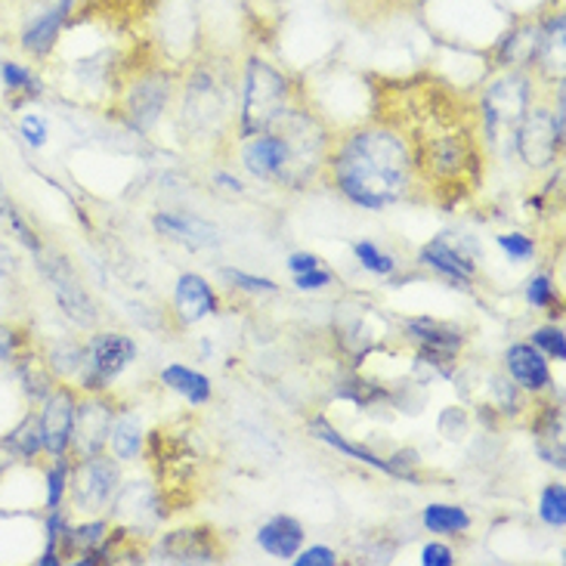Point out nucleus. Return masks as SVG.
<instances>
[{"instance_id": "1", "label": "nucleus", "mask_w": 566, "mask_h": 566, "mask_svg": "<svg viewBox=\"0 0 566 566\" xmlns=\"http://www.w3.org/2000/svg\"><path fill=\"white\" fill-rule=\"evenodd\" d=\"M337 189L366 211L397 205L412 186V153L387 127H366L347 137L332 155Z\"/></svg>"}, {"instance_id": "2", "label": "nucleus", "mask_w": 566, "mask_h": 566, "mask_svg": "<svg viewBox=\"0 0 566 566\" xmlns=\"http://www.w3.org/2000/svg\"><path fill=\"white\" fill-rule=\"evenodd\" d=\"M291 84L289 77L270 62L251 60L245 72V103H242V137H254L270 130L285 118Z\"/></svg>"}, {"instance_id": "3", "label": "nucleus", "mask_w": 566, "mask_h": 566, "mask_svg": "<svg viewBox=\"0 0 566 566\" xmlns=\"http://www.w3.org/2000/svg\"><path fill=\"white\" fill-rule=\"evenodd\" d=\"M134 359H137V340L134 337L118 335V332L93 335L84 347L81 387L87 394H103Z\"/></svg>"}, {"instance_id": "4", "label": "nucleus", "mask_w": 566, "mask_h": 566, "mask_svg": "<svg viewBox=\"0 0 566 566\" xmlns=\"http://www.w3.org/2000/svg\"><path fill=\"white\" fill-rule=\"evenodd\" d=\"M118 486H122V471L103 452L81 459L69 474V499H72L75 511H87V514L112 505L118 495Z\"/></svg>"}, {"instance_id": "5", "label": "nucleus", "mask_w": 566, "mask_h": 566, "mask_svg": "<svg viewBox=\"0 0 566 566\" xmlns=\"http://www.w3.org/2000/svg\"><path fill=\"white\" fill-rule=\"evenodd\" d=\"M517 149L530 168L552 165L560 146H564V91L557 99V112L548 108H526L521 127H517Z\"/></svg>"}, {"instance_id": "6", "label": "nucleus", "mask_w": 566, "mask_h": 566, "mask_svg": "<svg viewBox=\"0 0 566 566\" xmlns=\"http://www.w3.org/2000/svg\"><path fill=\"white\" fill-rule=\"evenodd\" d=\"M38 261H41V273H44L46 285L53 291L62 313L75 322L77 328H93L96 319H99V313H96V304H93L87 289L81 285V276L75 273V266L65 258H60V254H46V251L38 254Z\"/></svg>"}, {"instance_id": "7", "label": "nucleus", "mask_w": 566, "mask_h": 566, "mask_svg": "<svg viewBox=\"0 0 566 566\" xmlns=\"http://www.w3.org/2000/svg\"><path fill=\"white\" fill-rule=\"evenodd\" d=\"M530 108V84L521 75H507L505 81L492 84L486 96H483V122H486V134L490 139L499 137V130H511L517 134L523 115Z\"/></svg>"}, {"instance_id": "8", "label": "nucleus", "mask_w": 566, "mask_h": 566, "mask_svg": "<svg viewBox=\"0 0 566 566\" xmlns=\"http://www.w3.org/2000/svg\"><path fill=\"white\" fill-rule=\"evenodd\" d=\"M75 406L77 399L72 387H53L44 399H41V433H44V455L50 459H62L72 452V424H75Z\"/></svg>"}, {"instance_id": "9", "label": "nucleus", "mask_w": 566, "mask_h": 566, "mask_svg": "<svg viewBox=\"0 0 566 566\" xmlns=\"http://www.w3.org/2000/svg\"><path fill=\"white\" fill-rule=\"evenodd\" d=\"M112 421H115V409L106 399H87L75 406V424H72V449L77 459L87 455H99L108 446V433H112Z\"/></svg>"}, {"instance_id": "10", "label": "nucleus", "mask_w": 566, "mask_h": 566, "mask_svg": "<svg viewBox=\"0 0 566 566\" xmlns=\"http://www.w3.org/2000/svg\"><path fill=\"white\" fill-rule=\"evenodd\" d=\"M72 10H75V0H53L44 13H38L29 25H25L22 38H19L22 50H25L29 56H34V60H46V56L56 50V44H60L62 29L69 25Z\"/></svg>"}, {"instance_id": "11", "label": "nucleus", "mask_w": 566, "mask_h": 566, "mask_svg": "<svg viewBox=\"0 0 566 566\" xmlns=\"http://www.w3.org/2000/svg\"><path fill=\"white\" fill-rule=\"evenodd\" d=\"M158 560L161 564H217L214 530H177L158 542Z\"/></svg>"}, {"instance_id": "12", "label": "nucleus", "mask_w": 566, "mask_h": 566, "mask_svg": "<svg viewBox=\"0 0 566 566\" xmlns=\"http://www.w3.org/2000/svg\"><path fill=\"white\" fill-rule=\"evenodd\" d=\"M242 161L258 180H279L291 168V139L270 130L254 134L242 149Z\"/></svg>"}, {"instance_id": "13", "label": "nucleus", "mask_w": 566, "mask_h": 566, "mask_svg": "<svg viewBox=\"0 0 566 566\" xmlns=\"http://www.w3.org/2000/svg\"><path fill=\"white\" fill-rule=\"evenodd\" d=\"M418 261L430 266L433 273H440L449 282H459V285H468L471 279L476 276V263L459 251V248L452 245L446 235H437V239H430L428 245L421 248V254H418Z\"/></svg>"}, {"instance_id": "14", "label": "nucleus", "mask_w": 566, "mask_h": 566, "mask_svg": "<svg viewBox=\"0 0 566 566\" xmlns=\"http://www.w3.org/2000/svg\"><path fill=\"white\" fill-rule=\"evenodd\" d=\"M174 313L184 325H196L205 316H211V313H217L214 289L196 273H184L177 279V289H174Z\"/></svg>"}, {"instance_id": "15", "label": "nucleus", "mask_w": 566, "mask_h": 566, "mask_svg": "<svg viewBox=\"0 0 566 566\" xmlns=\"http://www.w3.org/2000/svg\"><path fill=\"white\" fill-rule=\"evenodd\" d=\"M153 227L158 235H165L170 242H180V245L192 248V251L220 245L217 227H211V223H205V220L192 214H155Z\"/></svg>"}, {"instance_id": "16", "label": "nucleus", "mask_w": 566, "mask_h": 566, "mask_svg": "<svg viewBox=\"0 0 566 566\" xmlns=\"http://www.w3.org/2000/svg\"><path fill=\"white\" fill-rule=\"evenodd\" d=\"M507 371H511V378L517 387L523 390H545L548 384H552V368H548V359H545V353L533 347V344H514V347H507Z\"/></svg>"}, {"instance_id": "17", "label": "nucleus", "mask_w": 566, "mask_h": 566, "mask_svg": "<svg viewBox=\"0 0 566 566\" xmlns=\"http://www.w3.org/2000/svg\"><path fill=\"white\" fill-rule=\"evenodd\" d=\"M258 545L270 557H279V560H289L294 554L304 548V526L289 517V514H279L273 521H266L258 530Z\"/></svg>"}, {"instance_id": "18", "label": "nucleus", "mask_w": 566, "mask_h": 566, "mask_svg": "<svg viewBox=\"0 0 566 566\" xmlns=\"http://www.w3.org/2000/svg\"><path fill=\"white\" fill-rule=\"evenodd\" d=\"M406 335H412L421 347H430V350L459 353L464 347V335H461L459 328H452L446 322L428 319V316L406 322Z\"/></svg>"}, {"instance_id": "19", "label": "nucleus", "mask_w": 566, "mask_h": 566, "mask_svg": "<svg viewBox=\"0 0 566 566\" xmlns=\"http://www.w3.org/2000/svg\"><path fill=\"white\" fill-rule=\"evenodd\" d=\"M161 384L174 390V394H180L186 402H192V406H205L208 399H211V381L196 371V368L180 366V363H174L161 371Z\"/></svg>"}, {"instance_id": "20", "label": "nucleus", "mask_w": 566, "mask_h": 566, "mask_svg": "<svg viewBox=\"0 0 566 566\" xmlns=\"http://www.w3.org/2000/svg\"><path fill=\"white\" fill-rule=\"evenodd\" d=\"M306 430L316 437V440H322V443H328L332 449H337V452H344V455H350V459L363 461V464H368V468H375V471H384V474H394L390 471V459H378L375 452H368V449H363V446L350 443V440H344L340 433H337L325 418H313L310 424H306Z\"/></svg>"}, {"instance_id": "21", "label": "nucleus", "mask_w": 566, "mask_h": 566, "mask_svg": "<svg viewBox=\"0 0 566 566\" xmlns=\"http://www.w3.org/2000/svg\"><path fill=\"white\" fill-rule=\"evenodd\" d=\"M3 443L13 449L15 459H22V461L38 459V455L44 452V433H41V418H38V409L25 412V418H22V421H19L7 437H3Z\"/></svg>"}, {"instance_id": "22", "label": "nucleus", "mask_w": 566, "mask_h": 566, "mask_svg": "<svg viewBox=\"0 0 566 566\" xmlns=\"http://www.w3.org/2000/svg\"><path fill=\"white\" fill-rule=\"evenodd\" d=\"M108 446L118 461H137L143 452V424L137 415H122L112 421V433H108Z\"/></svg>"}, {"instance_id": "23", "label": "nucleus", "mask_w": 566, "mask_h": 566, "mask_svg": "<svg viewBox=\"0 0 566 566\" xmlns=\"http://www.w3.org/2000/svg\"><path fill=\"white\" fill-rule=\"evenodd\" d=\"M421 523L428 533H437V536H459L471 530V514L459 505H428L421 514Z\"/></svg>"}, {"instance_id": "24", "label": "nucleus", "mask_w": 566, "mask_h": 566, "mask_svg": "<svg viewBox=\"0 0 566 566\" xmlns=\"http://www.w3.org/2000/svg\"><path fill=\"white\" fill-rule=\"evenodd\" d=\"M69 474H72V459L62 455V459L50 461V468L44 471V505L46 511H56L69 495Z\"/></svg>"}, {"instance_id": "25", "label": "nucleus", "mask_w": 566, "mask_h": 566, "mask_svg": "<svg viewBox=\"0 0 566 566\" xmlns=\"http://www.w3.org/2000/svg\"><path fill=\"white\" fill-rule=\"evenodd\" d=\"M0 81H3V87H7V93H25L29 99H34V96H41V77L31 72L29 65H22V62H3L0 65Z\"/></svg>"}, {"instance_id": "26", "label": "nucleus", "mask_w": 566, "mask_h": 566, "mask_svg": "<svg viewBox=\"0 0 566 566\" xmlns=\"http://www.w3.org/2000/svg\"><path fill=\"white\" fill-rule=\"evenodd\" d=\"M538 517L548 523L552 530L566 526V490L564 483H548L538 499Z\"/></svg>"}, {"instance_id": "27", "label": "nucleus", "mask_w": 566, "mask_h": 566, "mask_svg": "<svg viewBox=\"0 0 566 566\" xmlns=\"http://www.w3.org/2000/svg\"><path fill=\"white\" fill-rule=\"evenodd\" d=\"M353 254H356L359 266L368 270V273H375V276H394V273H397V261H394L387 251H381V248L375 245V242H368V239L356 242V245H353Z\"/></svg>"}, {"instance_id": "28", "label": "nucleus", "mask_w": 566, "mask_h": 566, "mask_svg": "<svg viewBox=\"0 0 566 566\" xmlns=\"http://www.w3.org/2000/svg\"><path fill=\"white\" fill-rule=\"evenodd\" d=\"M533 347L545 353L548 359H557L564 363L566 359V335L560 325H545V328H536L533 332Z\"/></svg>"}, {"instance_id": "29", "label": "nucleus", "mask_w": 566, "mask_h": 566, "mask_svg": "<svg viewBox=\"0 0 566 566\" xmlns=\"http://www.w3.org/2000/svg\"><path fill=\"white\" fill-rule=\"evenodd\" d=\"M46 366L53 375H62V378H69V375H75L84 366V347H72V344H62L56 350L50 353V359H46Z\"/></svg>"}, {"instance_id": "30", "label": "nucleus", "mask_w": 566, "mask_h": 566, "mask_svg": "<svg viewBox=\"0 0 566 566\" xmlns=\"http://www.w3.org/2000/svg\"><path fill=\"white\" fill-rule=\"evenodd\" d=\"M499 248L507 254V261L523 263L530 261L533 254H536V242L530 239V235H523V232H502L499 235Z\"/></svg>"}, {"instance_id": "31", "label": "nucleus", "mask_w": 566, "mask_h": 566, "mask_svg": "<svg viewBox=\"0 0 566 566\" xmlns=\"http://www.w3.org/2000/svg\"><path fill=\"white\" fill-rule=\"evenodd\" d=\"M526 301L530 306H536V310H552L557 304V289H554L552 276H533L526 282Z\"/></svg>"}, {"instance_id": "32", "label": "nucleus", "mask_w": 566, "mask_h": 566, "mask_svg": "<svg viewBox=\"0 0 566 566\" xmlns=\"http://www.w3.org/2000/svg\"><path fill=\"white\" fill-rule=\"evenodd\" d=\"M223 279L230 282L232 289H242L248 294H276L279 285L273 279H263V276H248L242 270H223Z\"/></svg>"}, {"instance_id": "33", "label": "nucleus", "mask_w": 566, "mask_h": 566, "mask_svg": "<svg viewBox=\"0 0 566 566\" xmlns=\"http://www.w3.org/2000/svg\"><path fill=\"white\" fill-rule=\"evenodd\" d=\"M7 223H10V230H13L15 239H19L22 245L29 248V251H31V254H34V258H38V254L44 251V245H41V239H38V232L31 230L29 220L22 217V211H19V208H13V211L7 214Z\"/></svg>"}, {"instance_id": "34", "label": "nucleus", "mask_w": 566, "mask_h": 566, "mask_svg": "<svg viewBox=\"0 0 566 566\" xmlns=\"http://www.w3.org/2000/svg\"><path fill=\"white\" fill-rule=\"evenodd\" d=\"M19 134L31 149H44L50 143V127H46V118H41V115H25L22 124H19Z\"/></svg>"}, {"instance_id": "35", "label": "nucleus", "mask_w": 566, "mask_h": 566, "mask_svg": "<svg viewBox=\"0 0 566 566\" xmlns=\"http://www.w3.org/2000/svg\"><path fill=\"white\" fill-rule=\"evenodd\" d=\"M291 560H294V566H335L337 554L332 548H325V545H313V548L294 554Z\"/></svg>"}, {"instance_id": "36", "label": "nucleus", "mask_w": 566, "mask_h": 566, "mask_svg": "<svg viewBox=\"0 0 566 566\" xmlns=\"http://www.w3.org/2000/svg\"><path fill=\"white\" fill-rule=\"evenodd\" d=\"M19 344H22V335L15 332L13 325H0V366L15 363V356H19Z\"/></svg>"}, {"instance_id": "37", "label": "nucleus", "mask_w": 566, "mask_h": 566, "mask_svg": "<svg viewBox=\"0 0 566 566\" xmlns=\"http://www.w3.org/2000/svg\"><path fill=\"white\" fill-rule=\"evenodd\" d=\"M421 564L424 566H455V552L449 545H440V542H430L421 552Z\"/></svg>"}, {"instance_id": "38", "label": "nucleus", "mask_w": 566, "mask_h": 566, "mask_svg": "<svg viewBox=\"0 0 566 566\" xmlns=\"http://www.w3.org/2000/svg\"><path fill=\"white\" fill-rule=\"evenodd\" d=\"M294 285L301 291H322L325 285H332V273L328 270H322V266H316V270H306V273H301V276H294Z\"/></svg>"}, {"instance_id": "39", "label": "nucleus", "mask_w": 566, "mask_h": 566, "mask_svg": "<svg viewBox=\"0 0 566 566\" xmlns=\"http://www.w3.org/2000/svg\"><path fill=\"white\" fill-rule=\"evenodd\" d=\"M316 266H319V258L310 254V251H297V254H291L289 258V270L294 276H301L306 270H316Z\"/></svg>"}, {"instance_id": "40", "label": "nucleus", "mask_w": 566, "mask_h": 566, "mask_svg": "<svg viewBox=\"0 0 566 566\" xmlns=\"http://www.w3.org/2000/svg\"><path fill=\"white\" fill-rule=\"evenodd\" d=\"M15 461H19V459H15L13 449H10V446H7V443H3V440H0V476L7 474V471L13 468Z\"/></svg>"}, {"instance_id": "41", "label": "nucleus", "mask_w": 566, "mask_h": 566, "mask_svg": "<svg viewBox=\"0 0 566 566\" xmlns=\"http://www.w3.org/2000/svg\"><path fill=\"white\" fill-rule=\"evenodd\" d=\"M214 180L220 186H223V189H230V192H242V189H245V186L239 184V180H235L232 174H227V170H220V174H214Z\"/></svg>"}, {"instance_id": "42", "label": "nucleus", "mask_w": 566, "mask_h": 566, "mask_svg": "<svg viewBox=\"0 0 566 566\" xmlns=\"http://www.w3.org/2000/svg\"><path fill=\"white\" fill-rule=\"evenodd\" d=\"M13 208H15V201L10 199L7 186H3V180H0V220H7V214H10Z\"/></svg>"}]
</instances>
